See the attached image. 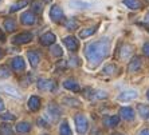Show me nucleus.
Instances as JSON below:
<instances>
[{"instance_id": "nucleus-1", "label": "nucleus", "mask_w": 149, "mask_h": 135, "mask_svg": "<svg viewBox=\"0 0 149 135\" xmlns=\"http://www.w3.org/2000/svg\"><path fill=\"white\" fill-rule=\"evenodd\" d=\"M109 51H110V40L108 38H104L97 42H91L86 44L83 52H85L86 59L90 63V66L95 67L109 55Z\"/></svg>"}, {"instance_id": "nucleus-2", "label": "nucleus", "mask_w": 149, "mask_h": 135, "mask_svg": "<svg viewBox=\"0 0 149 135\" xmlns=\"http://www.w3.org/2000/svg\"><path fill=\"white\" fill-rule=\"evenodd\" d=\"M74 121H75L77 131L79 132V134H85L87 131V128H89V122H87L86 116L82 114H78V115H75Z\"/></svg>"}, {"instance_id": "nucleus-3", "label": "nucleus", "mask_w": 149, "mask_h": 135, "mask_svg": "<svg viewBox=\"0 0 149 135\" xmlns=\"http://www.w3.org/2000/svg\"><path fill=\"white\" fill-rule=\"evenodd\" d=\"M32 38H34V35H32L31 32H22V34L14 36L12 43H14V44H17V45L27 44V43H30L32 40Z\"/></svg>"}, {"instance_id": "nucleus-4", "label": "nucleus", "mask_w": 149, "mask_h": 135, "mask_svg": "<svg viewBox=\"0 0 149 135\" xmlns=\"http://www.w3.org/2000/svg\"><path fill=\"white\" fill-rule=\"evenodd\" d=\"M38 88L40 91H54L56 88V83L51 79H40L38 80Z\"/></svg>"}, {"instance_id": "nucleus-5", "label": "nucleus", "mask_w": 149, "mask_h": 135, "mask_svg": "<svg viewBox=\"0 0 149 135\" xmlns=\"http://www.w3.org/2000/svg\"><path fill=\"white\" fill-rule=\"evenodd\" d=\"M50 17L54 23H59L63 19V11L59 6H52L50 10Z\"/></svg>"}, {"instance_id": "nucleus-6", "label": "nucleus", "mask_w": 149, "mask_h": 135, "mask_svg": "<svg viewBox=\"0 0 149 135\" xmlns=\"http://www.w3.org/2000/svg\"><path fill=\"white\" fill-rule=\"evenodd\" d=\"M63 43L67 47V50L71 52H75L78 50V47H79V42L77 40L75 36H66V38L63 39Z\"/></svg>"}, {"instance_id": "nucleus-7", "label": "nucleus", "mask_w": 149, "mask_h": 135, "mask_svg": "<svg viewBox=\"0 0 149 135\" xmlns=\"http://www.w3.org/2000/svg\"><path fill=\"white\" fill-rule=\"evenodd\" d=\"M20 21H22V24H24V25H32L36 23V16H35V14L27 11L24 14H22Z\"/></svg>"}, {"instance_id": "nucleus-8", "label": "nucleus", "mask_w": 149, "mask_h": 135, "mask_svg": "<svg viewBox=\"0 0 149 135\" xmlns=\"http://www.w3.org/2000/svg\"><path fill=\"white\" fill-rule=\"evenodd\" d=\"M139 96V92L136 90H128V91H124L118 95V101L121 102H129V101H133L136 98Z\"/></svg>"}, {"instance_id": "nucleus-9", "label": "nucleus", "mask_w": 149, "mask_h": 135, "mask_svg": "<svg viewBox=\"0 0 149 135\" xmlns=\"http://www.w3.org/2000/svg\"><path fill=\"white\" fill-rule=\"evenodd\" d=\"M0 90L3 91V92L8 94V95H11V96L16 98V99H20L22 95L20 92L17 91V88H15L14 86H10V84H3V86H0Z\"/></svg>"}, {"instance_id": "nucleus-10", "label": "nucleus", "mask_w": 149, "mask_h": 135, "mask_svg": "<svg viewBox=\"0 0 149 135\" xmlns=\"http://www.w3.org/2000/svg\"><path fill=\"white\" fill-rule=\"evenodd\" d=\"M11 66H12V68L15 71H23L26 68V63L22 56H15L14 59L11 60Z\"/></svg>"}, {"instance_id": "nucleus-11", "label": "nucleus", "mask_w": 149, "mask_h": 135, "mask_svg": "<svg viewBox=\"0 0 149 135\" xmlns=\"http://www.w3.org/2000/svg\"><path fill=\"white\" fill-rule=\"evenodd\" d=\"M56 40V36L52 32H46V34H43L40 36V43L43 45H51L54 44Z\"/></svg>"}, {"instance_id": "nucleus-12", "label": "nucleus", "mask_w": 149, "mask_h": 135, "mask_svg": "<svg viewBox=\"0 0 149 135\" xmlns=\"http://www.w3.org/2000/svg\"><path fill=\"white\" fill-rule=\"evenodd\" d=\"M141 58L140 56H134L130 62H129V66H128V71L129 72H136V71H139L141 68Z\"/></svg>"}, {"instance_id": "nucleus-13", "label": "nucleus", "mask_w": 149, "mask_h": 135, "mask_svg": "<svg viewBox=\"0 0 149 135\" xmlns=\"http://www.w3.org/2000/svg\"><path fill=\"white\" fill-rule=\"evenodd\" d=\"M120 115H121V118H124L125 121H133L134 119V111L130 107H122L120 110Z\"/></svg>"}, {"instance_id": "nucleus-14", "label": "nucleus", "mask_w": 149, "mask_h": 135, "mask_svg": "<svg viewBox=\"0 0 149 135\" xmlns=\"http://www.w3.org/2000/svg\"><path fill=\"white\" fill-rule=\"evenodd\" d=\"M27 58H28V62H30V64H31L32 67H38L39 62H40V56H39L38 52H35V51H28Z\"/></svg>"}, {"instance_id": "nucleus-15", "label": "nucleus", "mask_w": 149, "mask_h": 135, "mask_svg": "<svg viewBox=\"0 0 149 135\" xmlns=\"http://www.w3.org/2000/svg\"><path fill=\"white\" fill-rule=\"evenodd\" d=\"M47 112H49V115L51 116L52 121H56V119L59 118V115H61V110H59V107L54 103H50L49 108H47Z\"/></svg>"}, {"instance_id": "nucleus-16", "label": "nucleus", "mask_w": 149, "mask_h": 135, "mask_svg": "<svg viewBox=\"0 0 149 135\" xmlns=\"http://www.w3.org/2000/svg\"><path fill=\"white\" fill-rule=\"evenodd\" d=\"M28 108L31 111H38L40 108V98L39 96H31L28 99Z\"/></svg>"}, {"instance_id": "nucleus-17", "label": "nucleus", "mask_w": 149, "mask_h": 135, "mask_svg": "<svg viewBox=\"0 0 149 135\" xmlns=\"http://www.w3.org/2000/svg\"><path fill=\"white\" fill-rule=\"evenodd\" d=\"M63 87H65L66 90L74 91V92L79 91V84L77 83V82H75L74 79H66L65 82H63Z\"/></svg>"}, {"instance_id": "nucleus-18", "label": "nucleus", "mask_w": 149, "mask_h": 135, "mask_svg": "<svg viewBox=\"0 0 149 135\" xmlns=\"http://www.w3.org/2000/svg\"><path fill=\"white\" fill-rule=\"evenodd\" d=\"M70 6L73 8H77V10H86V8L90 7V4L85 3L82 0H71V1H70Z\"/></svg>"}, {"instance_id": "nucleus-19", "label": "nucleus", "mask_w": 149, "mask_h": 135, "mask_svg": "<svg viewBox=\"0 0 149 135\" xmlns=\"http://www.w3.org/2000/svg\"><path fill=\"white\" fill-rule=\"evenodd\" d=\"M31 130V125L28 122H19L16 125V131L20 132V134H26Z\"/></svg>"}, {"instance_id": "nucleus-20", "label": "nucleus", "mask_w": 149, "mask_h": 135, "mask_svg": "<svg viewBox=\"0 0 149 135\" xmlns=\"http://www.w3.org/2000/svg\"><path fill=\"white\" fill-rule=\"evenodd\" d=\"M124 4L130 10H140L142 7L140 0H124Z\"/></svg>"}, {"instance_id": "nucleus-21", "label": "nucleus", "mask_w": 149, "mask_h": 135, "mask_svg": "<svg viewBox=\"0 0 149 135\" xmlns=\"http://www.w3.org/2000/svg\"><path fill=\"white\" fill-rule=\"evenodd\" d=\"M137 111H139L140 116L142 119H149V107L145 104H139L137 106Z\"/></svg>"}, {"instance_id": "nucleus-22", "label": "nucleus", "mask_w": 149, "mask_h": 135, "mask_svg": "<svg viewBox=\"0 0 149 135\" xmlns=\"http://www.w3.org/2000/svg\"><path fill=\"white\" fill-rule=\"evenodd\" d=\"M118 123H120V116H117V115H113V116H109L105 119V125L108 127H116V126H118Z\"/></svg>"}, {"instance_id": "nucleus-23", "label": "nucleus", "mask_w": 149, "mask_h": 135, "mask_svg": "<svg viewBox=\"0 0 149 135\" xmlns=\"http://www.w3.org/2000/svg\"><path fill=\"white\" fill-rule=\"evenodd\" d=\"M28 3V0H20V1H17V3L12 4L10 7V12H16V11L22 10V8H24L26 6H27Z\"/></svg>"}, {"instance_id": "nucleus-24", "label": "nucleus", "mask_w": 149, "mask_h": 135, "mask_svg": "<svg viewBox=\"0 0 149 135\" xmlns=\"http://www.w3.org/2000/svg\"><path fill=\"white\" fill-rule=\"evenodd\" d=\"M0 135H14V130L8 123L0 125Z\"/></svg>"}, {"instance_id": "nucleus-25", "label": "nucleus", "mask_w": 149, "mask_h": 135, "mask_svg": "<svg viewBox=\"0 0 149 135\" xmlns=\"http://www.w3.org/2000/svg\"><path fill=\"white\" fill-rule=\"evenodd\" d=\"M4 28H6L8 32H14L15 30H16V23H15L14 19H6V20H4Z\"/></svg>"}, {"instance_id": "nucleus-26", "label": "nucleus", "mask_w": 149, "mask_h": 135, "mask_svg": "<svg viewBox=\"0 0 149 135\" xmlns=\"http://www.w3.org/2000/svg\"><path fill=\"white\" fill-rule=\"evenodd\" d=\"M59 132H61V135H73L71 128H70L69 123H67L66 121L62 122V125H61V127H59Z\"/></svg>"}, {"instance_id": "nucleus-27", "label": "nucleus", "mask_w": 149, "mask_h": 135, "mask_svg": "<svg viewBox=\"0 0 149 135\" xmlns=\"http://www.w3.org/2000/svg\"><path fill=\"white\" fill-rule=\"evenodd\" d=\"M95 32V28L91 27V28H85V30H81L79 32V38L85 39V38H89V36H91V35Z\"/></svg>"}, {"instance_id": "nucleus-28", "label": "nucleus", "mask_w": 149, "mask_h": 135, "mask_svg": "<svg viewBox=\"0 0 149 135\" xmlns=\"http://www.w3.org/2000/svg\"><path fill=\"white\" fill-rule=\"evenodd\" d=\"M63 24H65V27L67 30H75V28H78V21L75 19H67Z\"/></svg>"}, {"instance_id": "nucleus-29", "label": "nucleus", "mask_w": 149, "mask_h": 135, "mask_svg": "<svg viewBox=\"0 0 149 135\" xmlns=\"http://www.w3.org/2000/svg\"><path fill=\"white\" fill-rule=\"evenodd\" d=\"M31 7H32V14H40L43 11V4L40 1H32Z\"/></svg>"}, {"instance_id": "nucleus-30", "label": "nucleus", "mask_w": 149, "mask_h": 135, "mask_svg": "<svg viewBox=\"0 0 149 135\" xmlns=\"http://www.w3.org/2000/svg\"><path fill=\"white\" fill-rule=\"evenodd\" d=\"M132 50H133L132 45L125 44L124 47H122V51H121V58H126L128 55H130V54H132Z\"/></svg>"}, {"instance_id": "nucleus-31", "label": "nucleus", "mask_w": 149, "mask_h": 135, "mask_svg": "<svg viewBox=\"0 0 149 135\" xmlns=\"http://www.w3.org/2000/svg\"><path fill=\"white\" fill-rule=\"evenodd\" d=\"M50 51H51L52 56H56V58H59V56L63 55V51H62V48H61L59 45H54V47H51Z\"/></svg>"}, {"instance_id": "nucleus-32", "label": "nucleus", "mask_w": 149, "mask_h": 135, "mask_svg": "<svg viewBox=\"0 0 149 135\" xmlns=\"http://www.w3.org/2000/svg\"><path fill=\"white\" fill-rule=\"evenodd\" d=\"M116 71H117V68H116L114 64H108V66L104 68V71H102V72L106 74V75H111V74H114Z\"/></svg>"}, {"instance_id": "nucleus-33", "label": "nucleus", "mask_w": 149, "mask_h": 135, "mask_svg": "<svg viewBox=\"0 0 149 135\" xmlns=\"http://www.w3.org/2000/svg\"><path fill=\"white\" fill-rule=\"evenodd\" d=\"M10 75H11V71L8 67H6V66L0 67V78H8Z\"/></svg>"}, {"instance_id": "nucleus-34", "label": "nucleus", "mask_w": 149, "mask_h": 135, "mask_svg": "<svg viewBox=\"0 0 149 135\" xmlns=\"http://www.w3.org/2000/svg\"><path fill=\"white\" fill-rule=\"evenodd\" d=\"M1 119H3V121H15L16 116H15L14 114H11V112H4V114L1 115Z\"/></svg>"}, {"instance_id": "nucleus-35", "label": "nucleus", "mask_w": 149, "mask_h": 135, "mask_svg": "<svg viewBox=\"0 0 149 135\" xmlns=\"http://www.w3.org/2000/svg\"><path fill=\"white\" fill-rule=\"evenodd\" d=\"M94 96L98 98V99H105V98H108V94L105 92V91H95Z\"/></svg>"}, {"instance_id": "nucleus-36", "label": "nucleus", "mask_w": 149, "mask_h": 135, "mask_svg": "<svg viewBox=\"0 0 149 135\" xmlns=\"http://www.w3.org/2000/svg\"><path fill=\"white\" fill-rule=\"evenodd\" d=\"M38 125L40 126V127H49V125H47L46 119H43V118H39L38 119Z\"/></svg>"}, {"instance_id": "nucleus-37", "label": "nucleus", "mask_w": 149, "mask_h": 135, "mask_svg": "<svg viewBox=\"0 0 149 135\" xmlns=\"http://www.w3.org/2000/svg\"><path fill=\"white\" fill-rule=\"evenodd\" d=\"M142 52H144L146 56H149V42L144 44V47H142Z\"/></svg>"}, {"instance_id": "nucleus-38", "label": "nucleus", "mask_w": 149, "mask_h": 135, "mask_svg": "<svg viewBox=\"0 0 149 135\" xmlns=\"http://www.w3.org/2000/svg\"><path fill=\"white\" fill-rule=\"evenodd\" d=\"M70 64H71V66H78V64H79V59L71 58V59H70Z\"/></svg>"}, {"instance_id": "nucleus-39", "label": "nucleus", "mask_w": 149, "mask_h": 135, "mask_svg": "<svg viewBox=\"0 0 149 135\" xmlns=\"http://www.w3.org/2000/svg\"><path fill=\"white\" fill-rule=\"evenodd\" d=\"M144 23H145V24H149V12L144 16Z\"/></svg>"}, {"instance_id": "nucleus-40", "label": "nucleus", "mask_w": 149, "mask_h": 135, "mask_svg": "<svg viewBox=\"0 0 149 135\" xmlns=\"http://www.w3.org/2000/svg\"><path fill=\"white\" fill-rule=\"evenodd\" d=\"M140 135H149V128H145V130H142L140 132Z\"/></svg>"}, {"instance_id": "nucleus-41", "label": "nucleus", "mask_w": 149, "mask_h": 135, "mask_svg": "<svg viewBox=\"0 0 149 135\" xmlns=\"http://www.w3.org/2000/svg\"><path fill=\"white\" fill-rule=\"evenodd\" d=\"M4 110V102H3V99H0V112Z\"/></svg>"}, {"instance_id": "nucleus-42", "label": "nucleus", "mask_w": 149, "mask_h": 135, "mask_svg": "<svg viewBox=\"0 0 149 135\" xmlns=\"http://www.w3.org/2000/svg\"><path fill=\"white\" fill-rule=\"evenodd\" d=\"M0 42H4V35L0 32Z\"/></svg>"}, {"instance_id": "nucleus-43", "label": "nucleus", "mask_w": 149, "mask_h": 135, "mask_svg": "<svg viewBox=\"0 0 149 135\" xmlns=\"http://www.w3.org/2000/svg\"><path fill=\"white\" fill-rule=\"evenodd\" d=\"M3 55H4V52H3V50H0V59L3 58Z\"/></svg>"}, {"instance_id": "nucleus-44", "label": "nucleus", "mask_w": 149, "mask_h": 135, "mask_svg": "<svg viewBox=\"0 0 149 135\" xmlns=\"http://www.w3.org/2000/svg\"><path fill=\"white\" fill-rule=\"evenodd\" d=\"M146 96H148V99H149V90H148V92H146Z\"/></svg>"}, {"instance_id": "nucleus-45", "label": "nucleus", "mask_w": 149, "mask_h": 135, "mask_svg": "<svg viewBox=\"0 0 149 135\" xmlns=\"http://www.w3.org/2000/svg\"><path fill=\"white\" fill-rule=\"evenodd\" d=\"M45 1H46V3H50V1H51V0H45Z\"/></svg>"}, {"instance_id": "nucleus-46", "label": "nucleus", "mask_w": 149, "mask_h": 135, "mask_svg": "<svg viewBox=\"0 0 149 135\" xmlns=\"http://www.w3.org/2000/svg\"><path fill=\"white\" fill-rule=\"evenodd\" d=\"M113 135H122V134H113Z\"/></svg>"}, {"instance_id": "nucleus-47", "label": "nucleus", "mask_w": 149, "mask_h": 135, "mask_svg": "<svg viewBox=\"0 0 149 135\" xmlns=\"http://www.w3.org/2000/svg\"><path fill=\"white\" fill-rule=\"evenodd\" d=\"M0 1H1V0H0Z\"/></svg>"}, {"instance_id": "nucleus-48", "label": "nucleus", "mask_w": 149, "mask_h": 135, "mask_svg": "<svg viewBox=\"0 0 149 135\" xmlns=\"http://www.w3.org/2000/svg\"><path fill=\"white\" fill-rule=\"evenodd\" d=\"M46 135H47V134H46Z\"/></svg>"}]
</instances>
